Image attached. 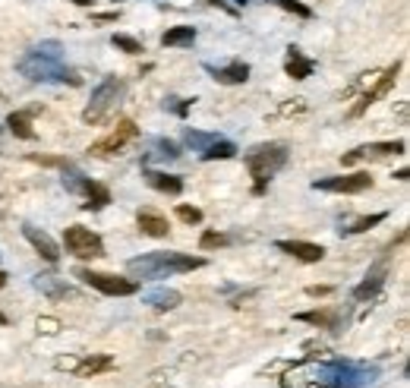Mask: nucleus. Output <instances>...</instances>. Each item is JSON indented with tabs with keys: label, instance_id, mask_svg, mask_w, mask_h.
Wrapping results in <instances>:
<instances>
[{
	"label": "nucleus",
	"instance_id": "nucleus-1",
	"mask_svg": "<svg viewBox=\"0 0 410 388\" xmlns=\"http://www.w3.org/2000/svg\"><path fill=\"white\" fill-rule=\"evenodd\" d=\"M16 70H19V76L32 79V83H60V86L83 83V76H79L73 66H66L64 45L54 42V38L29 47V51L16 60Z\"/></svg>",
	"mask_w": 410,
	"mask_h": 388
},
{
	"label": "nucleus",
	"instance_id": "nucleus-2",
	"mask_svg": "<svg viewBox=\"0 0 410 388\" xmlns=\"http://www.w3.org/2000/svg\"><path fill=\"white\" fill-rule=\"evenodd\" d=\"M382 376L379 366L369 363H354V360H328L319 363L300 376L306 382V388H366Z\"/></svg>",
	"mask_w": 410,
	"mask_h": 388
},
{
	"label": "nucleus",
	"instance_id": "nucleus-3",
	"mask_svg": "<svg viewBox=\"0 0 410 388\" xmlns=\"http://www.w3.org/2000/svg\"><path fill=\"white\" fill-rule=\"evenodd\" d=\"M205 259L203 256H190V253H177V249H161V253H145L126 262L133 278H171V275H183V271H196L203 269Z\"/></svg>",
	"mask_w": 410,
	"mask_h": 388
},
{
	"label": "nucleus",
	"instance_id": "nucleus-4",
	"mask_svg": "<svg viewBox=\"0 0 410 388\" xmlns=\"http://www.w3.org/2000/svg\"><path fill=\"white\" fill-rule=\"evenodd\" d=\"M287 158H291V152H287L284 142H262V146H253L250 152H243V161L253 177V193L256 196L265 193V187L287 165Z\"/></svg>",
	"mask_w": 410,
	"mask_h": 388
},
{
	"label": "nucleus",
	"instance_id": "nucleus-5",
	"mask_svg": "<svg viewBox=\"0 0 410 388\" xmlns=\"http://www.w3.org/2000/svg\"><path fill=\"white\" fill-rule=\"evenodd\" d=\"M123 95H126V83L120 76H107L102 79V83L95 86V92H92V101H89V107L83 111V120L85 124H102V120L107 117V114L114 111V107L123 101Z\"/></svg>",
	"mask_w": 410,
	"mask_h": 388
},
{
	"label": "nucleus",
	"instance_id": "nucleus-6",
	"mask_svg": "<svg viewBox=\"0 0 410 388\" xmlns=\"http://www.w3.org/2000/svg\"><path fill=\"white\" fill-rule=\"evenodd\" d=\"M64 189L73 196H83V208L85 212H98V208H104L107 202H111V189L104 187V183L92 180V177H85L83 171H76L73 165L64 167Z\"/></svg>",
	"mask_w": 410,
	"mask_h": 388
},
{
	"label": "nucleus",
	"instance_id": "nucleus-7",
	"mask_svg": "<svg viewBox=\"0 0 410 388\" xmlns=\"http://www.w3.org/2000/svg\"><path fill=\"white\" fill-rule=\"evenodd\" d=\"M76 278L85 281L89 288L102 290L107 297H130L139 290V281L133 278H123V275H111V271H92V269H76Z\"/></svg>",
	"mask_w": 410,
	"mask_h": 388
},
{
	"label": "nucleus",
	"instance_id": "nucleus-8",
	"mask_svg": "<svg viewBox=\"0 0 410 388\" xmlns=\"http://www.w3.org/2000/svg\"><path fill=\"white\" fill-rule=\"evenodd\" d=\"M64 247H66V253L76 259H102L104 256V240L95 230L83 228V224H70L64 230Z\"/></svg>",
	"mask_w": 410,
	"mask_h": 388
},
{
	"label": "nucleus",
	"instance_id": "nucleus-9",
	"mask_svg": "<svg viewBox=\"0 0 410 388\" xmlns=\"http://www.w3.org/2000/svg\"><path fill=\"white\" fill-rule=\"evenodd\" d=\"M404 240H407V230H401V234H398V240H392V243H388V247H385V253H382V259L373 265V269L366 271V278H363V281L357 284V288H354V300L366 303V300H373V297L379 294V290H382V284H385V275H388V253H392V249H394V243H404Z\"/></svg>",
	"mask_w": 410,
	"mask_h": 388
},
{
	"label": "nucleus",
	"instance_id": "nucleus-10",
	"mask_svg": "<svg viewBox=\"0 0 410 388\" xmlns=\"http://www.w3.org/2000/svg\"><path fill=\"white\" fill-rule=\"evenodd\" d=\"M139 136V127L133 124V120H117V127L111 129V133L104 136V139H98V142H92L89 146V155H98V158H107V155H117V152H123L126 146H130L133 139Z\"/></svg>",
	"mask_w": 410,
	"mask_h": 388
},
{
	"label": "nucleus",
	"instance_id": "nucleus-11",
	"mask_svg": "<svg viewBox=\"0 0 410 388\" xmlns=\"http://www.w3.org/2000/svg\"><path fill=\"white\" fill-rule=\"evenodd\" d=\"M398 73H401V60H394L388 70H382V73H375V79H373V86L366 88V92L360 95V101L357 105L347 111V117H360V114H366V107H373L375 101L382 98V95H388V88H392L394 83H398Z\"/></svg>",
	"mask_w": 410,
	"mask_h": 388
},
{
	"label": "nucleus",
	"instance_id": "nucleus-12",
	"mask_svg": "<svg viewBox=\"0 0 410 388\" xmlns=\"http://www.w3.org/2000/svg\"><path fill=\"white\" fill-rule=\"evenodd\" d=\"M407 142L394 139V142H366V146H357L354 152L341 155V165H360V161H382L392 158V155H404Z\"/></svg>",
	"mask_w": 410,
	"mask_h": 388
},
{
	"label": "nucleus",
	"instance_id": "nucleus-13",
	"mask_svg": "<svg viewBox=\"0 0 410 388\" xmlns=\"http://www.w3.org/2000/svg\"><path fill=\"white\" fill-rule=\"evenodd\" d=\"M369 187H373V177H369V171L313 180V189H322V193H363V189H369Z\"/></svg>",
	"mask_w": 410,
	"mask_h": 388
},
{
	"label": "nucleus",
	"instance_id": "nucleus-14",
	"mask_svg": "<svg viewBox=\"0 0 410 388\" xmlns=\"http://www.w3.org/2000/svg\"><path fill=\"white\" fill-rule=\"evenodd\" d=\"M114 357L107 353H89L83 360H60L57 370H66V372H76L79 379H92V376H102V372H111L114 370Z\"/></svg>",
	"mask_w": 410,
	"mask_h": 388
},
{
	"label": "nucleus",
	"instance_id": "nucleus-15",
	"mask_svg": "<svg viewBox=\"0 0 410 388\" xmlns=\"http://www.w3.org/2000/svg\"><path fill=\"white\" fill-rule=\"evenodd\" d=\"M177 158H180L177 142L164 139V136H155V139H145V148H143V167H145V165H155V161L167 165V161H177Z\"/></svg>",
	"mask_w": 410,
	"mask_h": 388
},
{
	"label": "nucleus",
	"instance_id": "nucleus-16",
	"mask_svg": "<svg viewBox=\"0 0 410 388\" xmlns=\"http://www.w3.org/2000/svg\"><path fill=\"white\" fill-rule=\"evenodd\" d=\"M23 237L32 243V249H35L42 259H48V262H57L60 259V247L54 243V237L48 234V230L35 228V224H23Z\"/></svg>",
	"mask_w": 410,
	"mask_h": 388
},
{
	"label": "nucleus",
	"instance_id": "nucleus-17",
	"mask_svg": "<svg viewBox=\"0 0 410 388\" xmlns=\"http://www.w3.org/2000/svg\"><path fill=\"white\" fill-rule=\"evenodd\" d=\"M35 290H42L48 300H66V297H76V288L66 284V278L54 275V271H44V275H35Z\"/></svg>",
	"mask_w": 410,
	"mask_h": 388
},
{
	"label": "nucleus",
	"instance_id": "nucleus-18",
	"mask_svg": "<svg viewBox=\"0 0 410 388\" xmlns=\"http://www.w3.org/2000/svg\"><path fill=\"white\" fill-rule=\"evenodd\" d=\"M297 322L315 325V329H328V331H341L344 329V310H306L297 312Z\"/></svg>",
	"mask_w": 410,
	"mask_h": 388
},
{
	"label": "nucleus",
	"instance_id": "nucleus-19",
	"mask_svg": "<svg viewBox=\"0 0 410 388\" xmlns=\"http://www.w3.org/2000/svg\"><path fill=\"white\" fill-rule=\"evenodd\" d=\"M205 73L221 86H243L246 79H250V64H243V60H234V64H227V66L205 64Z\"/></svg>",
	"mask_w": 410,
	"mask_h": 388
},
{
	"label": "nucleus",
	"instance_id": "nucleus-20",
	"mask_svg": "<svg viewBox=\"0 0 410 388\" xmlns=\"http://www.w3.org/2000/svg\"><path fill=\"white\" fill-rule=\"evenodd\" d=\"M275 249L300 259V262H322V259H325V247L309 243V240H278V243H275Z\"/></svg>",
	"mask_w": 410,
	"mask_h": 388
},
{
	"label": "nucleus",
	"instance_id": "nucleus-21",
	"mask_svg": "<svg viewBox=\"0 0 410 388\" xmlns=\"http://www.w3.org/2000/svg\"><path fill=\"white\" fill-rule=\"evenodd\" d=\"M143 177H145V183H149L152 189H158V193H164V196H180V193H183V180H180V177H174V174L155 171V167L145 165Z\"/></svg>",
	"mask_w": 410,
	"mask_h": 388
},
{
	"label": "nucleus",
	"instance_id": "nucleus-22",
	"mask_svg": "<svg viewBox=\"0 0 410 388\" xmlns=\"http://www.w3.org/2000/svg\"><path fill=\"white\" fill-rule=\"evenodd\" d=\"M313 70H315V60H309L297 45L287 47V57H284V73H287V76H291V79H306V76H313Z\"/></svg>",
	"mask_w": 410,
	"mask_h": 388
},
{
	"label": "nucleus",
	"instance_id": "nucleus-23",
	"mask_svg": "<svg viewBox=\"0 0 410 388\" xmlns=\"http://www.w3.org/2000/svg\"><path fill=\"white\" fill-rule=\"evenodd\" d=\"M136 224L143 234L149 237H167L171 234V224H167V218L161 212H155V208H139L136 212Z\"/></svg>",
	"mask_w": 410,
	"mask_h": 388
},
{
	"label": "nucleus",
	"instance_id": "nucleus-24",
	"mask_svg": "<svg viewBox=\"0 0 410 388\" xmlns=\"http://www.w3.org/2000/svg\"><path fill=\"white\" fill-rule=\"evenodd\" d=\"M32 114H35V107H32V111H13L10 117H6V127L13 129V136H19V139H35Z\"/></svg>",
	"mask_w": 410,
	"mask_h": 388
},
{
	"label": "nucleus",
	"instance_id": "nucleus-25",
	"mask_svg": "<svg viewBox=\"0 0 410 388\" xmlns=\"http://www.w3.org/2000/svg\"><path fill=\"white\" fill-rule=\"evenodd\" d=\"M145 303L152 306V310H174V306H180V294L177 290H171V288H155V290H149V294L143 297Z\"/></svg>",
	"mask_w": 410,
	"mask_h": 388
},
{
	"label": "nucleus",
	"instance_id": "nucleus-26",
	"mask_svg": "<svg viewBox=\"0 0 410 388\" xmlns=\"http://www.w3.org/2000/svg\"><path fill=\"white\" fill-rule=\"evenodd\" d=\"M193 42H196V29L193 25H174V29H167L161 35V45L164 47H190Z\"/></svg>",
	"mask_w": 410,
	"mask_h": 388
},
{
	"label": "nucleus",
	"instance_id": "nucleus-27",
	"mask_svg": "<svg viewBox=\"0 0 410 388\" xmlns=\"http://www.w3.org/2000/svg\"><path fill=\"white\" fill-rule=\"evenodd\" d=\"M218 139H221L218 133H203V129H193V127L183 129V142L193 148V152H199V155H203L208 146H215Z\"/></svg>",
	"mask_w": 410,
	"mask_h": 388
},
{
	"label": "nucleus",
	"instance_id": "nucleus-28",
	"mask_svg": "<svg viewBox=\"0 0 410 388\" xmlns=\"http://www.w3.org/2000/svg\"><path fill=\"white\" fill-rule=\"evenodd\" d=\"M240 148L234 146L231 139H218L215 146H208L205 152H203V161H227V158H234Z\"/></svg>",
	"mask_w": 410,
	"mask_h": 388
},
{
	"label": "nucleus",
	"instance_id": "nucleus-29",
	"mask_svg": "<svg viewBox=\"0 0 410 388\" xmlns=\"http://www.w3.org/2000/svg\"><path fill=\"white\" fill-rule=\"evenodd\" d=\"M385 212H375V215H369V218H357L354 224H347V228H341L338 234L341 237H351V234H363V230H369V228H375V224H382L385 221Z\"/></svg>",
	"mask_w": 410,
	"mask_h": 388
},
{
	"label": "nucleus",
	"instance_id": "nucleus-30",
	"mask_svg": "<svg viewBox=\"0 0 410 388\" xmlns=\"http://www.w3.org/2000/svg\"><path fill=\"white\" fill-rule=\"evenodd\" d=\"M268 4L281 6V10L294 13V16H300V19H309V16H313V10H309L306 4H300V0H268Z\"/></svg>",
	"mask_w": 410,
	"mask_h": 388
},
{
	"label": "nucleus",
	"instance_id": "nucleus-31",
	"mask_svg": "<svg viewBox=\"0 0 410 388\" xmlns=\"http://www.w3.org/2000/svg\"><path fill=\"white\" fill-rule=\"evenodd\" d=\"M227 243H231V237H227V234H218V230H205L203 240H199V247H203V249H221V247H227Z\"/></svg>",
	"mask_w": 410,
	"mask_h": 388
},
{
	"label": "nucleus",
	"instance_id": "nucleus-32",
	"mask_svg": "<svg viewBox=\"0 0 410 388\" xmlns=\"http://www.w3.org/2000/svg\"><path fill=\"white\" fill-rule=\"evenodd\" d=\"M193 101L196 98H164V111H174L177 114V117H186V114H190V107H193Z\"/></svg>",
	"mask_w": 410,
	"mask_h": 388
},
{
	"label": "nucleus",
	"instance_id": "nucleus-33",
	"mask_svg": "<svg viewBox=\"0 0 410 388\" xmlns=\"http://www.w3.org/2000/svg\"><path fill=\"white\" fill-rule=\"evenodd\" d=\"M111 45L120 47V51H126V54H143V51H145L143 42H136V38H130V35H114Z\"/></svg>",
	"mask_w": 410,
	"mask_h": 388
},
{
	"label": "nucleus",
	"instance_id": "nucleus-34",
	"mask_svg": "<svg viewBox=\"0 0 410 388\" xmlns=\"http://www.w3.org/2000/svg\"><path fill=\"white\" fill-rule=\"evenodd\" d=\"M177 218L183 224H199L203 221V212H199L196 206H177Z\"/></svg>",
	"mask_w": 410,
	"mask_h": 388
},
{
	"label": "nucleus",
	"instance_id": "nucleus-35",
	"mask_svg": "<svg viewBox=\"0 0 410 388\" xmlns=\"http://www.w3.org/2000/svg\"><path fill=\"white\" fill-rule=\"evenodd\" d=\"M29 161H35V165H48V167H66L70 165L66 158H48V155H29Z\"/></svg>",
	"mask_w": 410,
	"mask_h": 388
},
{
	"label": "nucleus",
	"instance_id": "nucleus-36",
	"mask_svg": "<svg viewBox=\"0 0 410 388\" xmlns=\"http://www.w3.org/2000/svg\"><path fill=\"white\" fill-rule=\"evenodd\" d=\"M120 19V10H111V13H92V23H117Z\"/></svg>",
	"mask_w": 410,
	"mask_h": 388
},
{
	"label": "nucleus",
	"instance_id": "nucleus-37",
	"mask_svg": "<svg viewBox=\"0 0 410 388\" xmlns=\"http://www.w3.org/2000/svg\"><path fill=\"white\" fill-rule=\"evenodd\" d=\"M306 294L309 297H328V294H332V288H328V284H309Z\"/></svg>",
	"mask_w": 410,
	"mask_h": 388
},
{
	"label": "nucleus",
	"instance_id": "nucleus-38",
	"mask_svg": "<svg viewBox=\"0 0 410 388\" xmlns=\"http://www.w3.org/2000/svg\"><path fill=\"white\" fill-rule=\"evenodd\" d=\"M208 4H212V6H221V10H224V13H231V16H234V13H237V6H234V4H227V0H208Z\"/></svg>",
	"mask_w": 410,
	"mask_h": 388
},
{
	"label": "nucleus",
	"instance_id": "nucleus-39",
	"mask_svg": "<svg viewBox=\"0 0 410 388\" xmlns=\"http://www.w3.org/2000/svg\"><path fill=\"white\" fill-rule=\"evenodd\" d=\"M227 4H234V6H246L250 0H227Z\"/></svg>",
	"mask_w": 410,
	"mask_h": 388
},
{
	"label": "nucleus",
	"instance_id": "nucleus-40",
	"mask_svg": "<svg viewBox=\"0 0 410 388\" xmlns=\"http://www.w3.org/2000/svg\"><path fill=\"white\" fill-rule=\"evenodd\" d=\"M76 6H92V0H73Z\"/></svg>",
	"mask_w": 410,
	"mask_h": 388
},
{
	"label": "nucleus",
	"instance_id": "nucleus-41",
	"mask_svg": "<svg viewBox=\"0 0 410 388\" xmlns=\"http://www.w3.org/2000/svg\"><path fill=\"white\" fill-rule=\"evenodd\" d=\"M4 284H6V275H4V271H0V290H4Z\"/></svg>",
	"mask_w": 410,
	"mask_h": 388
},
{
	"label": "nucleus",
	"instance_id": "nucleus-42",
	"mask_svg": "<svg viewBox=\"0 0 410 388\" xmlns=\"http://www.w3.org/2000/svg\"><path fill=\"white\" fill-rule=\"evenodd\" d=\"M0 325H6V316H4V312H0Z\"/></svg>",
	"mask_w": 410,
	"mask_h": 388
}]
</instances>
